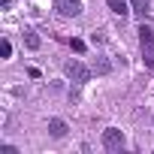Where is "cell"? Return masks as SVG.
Wrapping results in <instances>:
<instances>
[{
  "instance_id": "cell-1",
  "label": "cell",
  "mask_w": 154,
  "mask_h": 154,
  "mask_svg": "<svg viewBox=\"0 0 154 154\" xmlns=\"http://www.w3.org/2000/svg\"><path fill=\"white\" fill-rule=\"evenodd\" d=\"M63 75H66L69 82H75V85H88L91 75H94V69L85 66L82 60H66V63H63Z\"/></svg>"
},
{
  "instance_id": "cell-2",
  "label": "cell",
  "mask_w": 154,
  "mask_h": 154,
  "mask_svg": "<svg viewBox=\"0 0 154 154\" xmlns=\"http://www.w3.org/2000/svg\"><path fill=\"white\" fill-rule=\"evenodd\" d=\"M139 48H142V63L145 66H154V30L151 27H139Z\"/></svg>"
},
{
  "instance_id": "cell-3",
  "label": "cell",
  "mask_w": 154,
  "mask_h": 154,
  "mask_svg": "<svg viewBox=\"0 0 154 154\" xmlns=\"http://www.w3.org/2000/svg\"><path fill=\"white\" fill-rule=\"evenodd\" d=\"M100 142H103V148H106V151H124V145H127L124 130H118V127H106Z\"/></svg>"
},
{
  "instance_id": "cell-4",
  "label": "cell",
  "mask_w": 154,
  "mask_h": 154,
  "mask_svg": "<svg viewBox=\"0 0 154 154\" xmlns=\"http://www.w3.org/2000/svg\"><path fill=\"white\" fill-rule=\"evenodd\" d=\"M51 3H54V9L63 15V18H79L82 15V0H51Z\"/></svg>"
},
{
  "instance_id": "cell-5",
  "label": "cell",
  "mask_w": 154,
  "mask_h": 154,
  "mask_svg": "<svg viewBox=\"0 0 154 154\" xmlns=\"http://www.w3.org/2000/svg\"><path fill=\"white\" fill-rule=\"evenodd\" d=\"M48 136L51 139H63L66 136V121L63 118H51L48 121Z\"/></svg>"
},
{
  "instance_id": "cell-6",
  "label": "cell",
  "mask_w": 154,
  "mask_h": 154,
  "mask_svg": "<svg viewBox=\"0 0 154 154\" xmlns=\"http://www.w3.org/2000/svg\"><path fill=\"white\" fill-rule=\"evenodd\" d=\"M21 36H24V45H27L30 51H36V48L42 45V39H39V33H36L33 27H24V33H21Z\"/></svg>"
},
{
  "instance_id": "cell-7",
  "label": "cell",
  "mask_w": 154,
  "mask_h": 154,
  "mask_svg": "<svg viewBox=\"0 0 154 154\" xmlns=\"http://www.w3.org/2000/svg\"><path fill=\"white\" fill-rule=\"evenodd\" d=\"M106 6H109L115 15H127V12H133V9H130V0H106Z\"/></svg>"
},
{
  "instance_id": "cell-8",
  "label": "cell",
  "mask_w": 154,
  "mask_h": 154,
  "mask_svg": "<svg viewBox=\"0 0 154 154\" xmlns=\"http://www.w3.org/2000/svg\"><path fill=\"white\" fill-rule=\"evenodd\" d=\"M130 9H133L139 18H145V15L151 12V0H130Z\"/></svg>"
},
{
  "instance_id": "cell-9",
  "label": "cell",
  "mask_w": 154,
  "mask_h": 154,
  "mask_svg": "<svg viewBox=\"0 0 154 154\" xmlns=\"http://www.w3.org/2000/svg\"><path fill=\"white\" fill-rule=\"evenodd\" d=\"M91 69H94V72H97V75H106V72H109V69H112V66H109V60H106V57H97V60H94V63H91Z\"/></svg>"
},
{
  "instance_id": "cell-10",
  "label": "cell",
  "mask_w": 154,
  "mask_h": 154,
  "mask_svg": "<svg viewBox=\"0 0 154 154\" xmlns=\"http://www.w3.org/2000/svg\"><path fill=\"white\" fill-rule=\"evenodd\" d=\"M9 54H12V42L3 39V42H0V57H9Z\"/></svg>"
},
{
  "instance_id": "cell-11",
  "label": "cell",
  "mask_w": 154,
  "mask_h": 154,
  "mask_svg": "<svg viewBox=\"0 0 154 154\" xmlns=\"http://www.w3.org/2000/svg\"><path fill=\"white\" fill-rule=\"evenodd\" d=\"M69 48H72V51H79V54H82V51H85V42H82V39H69Z\"/></svg>"
},
{
  "instance_id": "cell-12",
  "label": "cell",
  "mask_w": 154,
  "mask_h": 154,
  "mask_svg": "<svg viewBox=\"0 0 154 154\" xmlns=\"http://www.w3.org/2000/svg\"><path fill=\"white\" fill-rule=\"evenodd\" d=\"M0 154H18L15 145H0Z\"/></svg>"
},
{
  "instance_id": "cell-13",
  "label": "cell",
  "mask_w": 154,
  "mask_h": 154,
  "mask_svg": "<svg viewBox=\"0 0 154 154\" xmlns=\"http://www.w3.org/2000/svg\"><path fill=\"white\" fill-rule=\"evenodd\" d=\"M12 6V0H0V9H9Z\"/></svg>"
}]
</instances>
